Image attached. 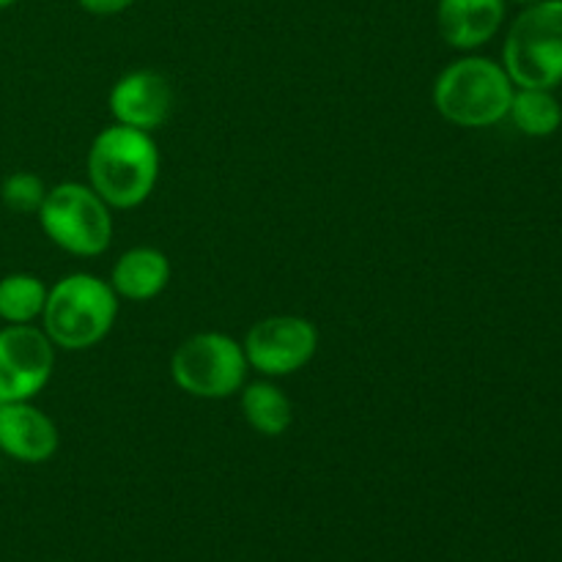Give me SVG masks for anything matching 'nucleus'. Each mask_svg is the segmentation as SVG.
Returning <instances> with one entry per match:
<instances>
[{
  "mask_svg": "<svg viewBox=\"0 0 562 562\" xmlns=\"http://www.w3.org/2000/svg\"><path fill=\"white\" fill-rule=\"evenodd\" d=\"M514 91L503 64L483 55H464L439 71L434 82V104L450 124L481 130L508 119Z\"/></svg>",
  "mask_w": 562,
  "mask_h": 562,
  "instance_id": "f03ea898",
  "label": "nucleus"
},
{
  "mask_svg": "<svg viewBox=\"0 0 562 562\" xmlns=\"http://www.w3.org/2000/svg\"><path fill=\"white\" fill-rule=\"evenodd\" d=\"M47 285L31 272H11L0 278V322L33 324L47 305Z\"/></svg>",
  "mask_w": 562,
  "mask_h": 562,
  "instance_id": "2eb2a0df",
  "label": "nucleus"
},
{
  "mask_svg": "<svg viewBox=\"0 0 562 562\" xmlns=\"http://www.w3.org/2000/svg\"><path fill=\"white\" fill-rule=\"evenodd\" d=\"M505 9V0H439L437 31L448 47L470 53L497 36Z\"/></svg>",
  "mask_w": 562,
  "mask_h": 562,
  "instance_id": "9b49d317",
  "label": "nucleus"
},
{
  "mask_svg": "<svg viewBox=\"0 0 562 562\" xmlns=\"http://www.w3.org/2000/svg\"><path fill=\"white\" fill-rule=\"evenodd\" d=\"M241 349L247 366L267 379H283L302 371L316 357L318 329L302 316H269L247 329Z\"/></svg>",
  "mask_w": 562,
  "mask_h": 562,
  "instance_id": "0eeeda50",
  "label": "nucleus"
},
{
  "mask_svg": "<svg viewBox=\"0 0 562 562\" xmlns=\"http://www.w3.org/2000/svg\"><path fill=\"white\" fill-rule=\"evenodd\" d=\"M119 316L113 285L88 272L60 278L47 291L42 324L55 349L82 351L104 340Z\"/></svg>",
  "mask_w": 562,
  "mask_h": 562,
  "instance_id": "7ed1b4c3",
  "label": "nucleus"
},
{
  "mask_svg": "<svg viewBox=\"0 0 562 562\" xmlns=\"http://www.w3.org/2000/svg\"><path fill=\"white\" fill-rule=\"evenodd\" d=\"M77 5L93 16H115L121 11L132 9L135 0H77Z\"/></svg>",
  "mask_w": 562,
  "mask_h": 562,
  "instance_id": "f3484780",
  "label": "nucleus"
},
{
  "mask_svg": "<svg viewBox=\"0 0 562 562\" xmlns=\"http://www.w3.org/2000/svg\"><path fill=\"white\" fill-rule=\"evenodd\" d=\"M159 179V148L151 132L104 126L88 148V187L110 209H137Z\"/></svg>",
  "mask_w": 562,
  "mask_h": 562,
  "instance_id": "f257e3e1",
  "label": "nucleus"
},
{
  "mask_svg": "<svg viewBox=\"0 0 562 562\" xmlns=\"http://www.w3.org/2000/svg\"><path fill=\"white\" fill-rule=\"evenodd\" d=\"M516 130L530 137H549L560 130L562 108L549 88H519L508 110Z\"/></svg>",
  "mask_w": 562,
  "mask_h": 562,
  "instance_id": "4468645a",
  "label": "nucleus"
},
{
  "mask_svg": "<svg viewBox=\"0 0 562 562\" xmlns=\"http://www.w3.org/2000/svg\"><path fill=\"white\" fill-rule=\"evenodd\" d=\"M36 217L47 239L71 256H102L113 239L110 206L80 181H64L47 190Z\"/></svg>",
  "mask_w": 562,
  "mask_h": 562,
  "instance_id": "39448f33",
  "label": "nucleus"
},
{
  "mask_svg": "<svg viewBox=\"0 0 562 562\" xmlns=\"http://www.w3.org/2000/svg\"><path fill=\"white\" fill-rule=\"evenodd\" d=\"M505 3H519V5H532V3H538V0H505Z\"/></svg>",
  "mask_w": 562,
  "mask_h": 562,
  "instance_id": "a211bd4d",
  "label": "nucleus"
},
{
  "mask_svg": "<svg viewBox=\"0 0 562 562\" xmlns=\"http://www.w3.org/2000/svg\"><path fill=\"white\" fill-rule=\"evenodd\" d=\"M55 346L33 324L0 329V401H33L53 379Z\"/></svg>",
  "mask_w": 562,
  "mask_h": 562,
  "instance_id": "6e6552de",
  "label": "nucleus"
},
{
  "mask_svg": "<svg viewBox=\"0 0 562 562\" xmlns=\"http://www.w3.org/2000/svg\"><path fill=\"white\" fill-rule=\"evenodd\" d=\"M44 198H47V187L31 170L9 173L3 179V184H0V201L14 214H38Z\"/></svg>",
  "mask_w": 562,
  "mask_h": 562,
  "instance_id": "dca6fc26",
  "label": "nucleus"
},
{
  "mask_svg": "<svg viewBox=\"0 0 562 562\" xmlns=\"http://www.w3.org/2000/svg\"><path fill=\"white\" fill-rule=\"evenodd\" d=\"M55 423L31 401H0V450L22 464H44L58 453Z\"/></svg>",
  "mask_w": 562,
  "mask_h": 562,
  "instance_id": "9d476101",
  "label": "nucleus"
},
{
  "mask_svg": "<svg viewBox=\"0 0 562 562\" xmlns=\"http://www.w3.org/2000/svg\"><path fill=\"white\" fill-rule=\"evenodd\" d=\"M245 349L225 333H198L170 357V376L192 398L223 401L245 387Z\"/></svg>",
  "mask_w": 562,
  "mask_h": 562,
  "instance_id": "423d86ee",
  "label": "nucleus"
},
{
  "mask_svg": "<svg viewBox=\"0 0 562 562\" xmlns=\"http://www.w3.org/2000/svg\"><path fill=\"white\" fill-rule=\"evenodd\" d=\"M170 283V261L157 247H132L110 272V285H113L119 300L148 302L162 294Z\"/></svg>",
  "mask_w": 562,
  "mask_h": 562,
  "instance_id": "f8f14e48",
  "label": "nucleus"
},
{
  "mask_svg": "<svg viewBox=\"0 0 562 562\" xmlns=\"http://www.w3.org/2000/svg\"><path fill=\"white\" fill-rule=\"evenodd\" d=\"M14 3H16V0H0V11L9 9V5H14Z\"/></svg>",
  "mask_w": 562,
  "mask_h": 562,
  "instance_id": "6ab92c4d",
  "label": "nucleus"
},
{
  "mask_svg": "<svg viewBox=\"0 0 562 562\" xmlns=\"http://www.w3.org/2000/svg\"><path fill=\"white\" fill-rule=\"evenodd\" d=\"M241 415L261 437H283L294 423V404L272 382H252L241 387Z\"/></svg>",
  "mask_w": 562,
  "mask_h": 562,
  "instance_id": "ddd939ff",
  "label": "nucleus"
},
{
  "mask_svg": "<svg viewBox=\"0 0 562 562\" xmlns=\"http://www.w3.org/2000/svg\"><path fill=\"white\" fill-rule=\"evenodd\" d=\"M108 104L115 124L154 132L173 113V88L168 77L159 71L137 69L115 80Z\"/></svg>",
  "mask_w": 562,
  "mask_h": 562,
  "instance_id": "1a4fd4ad",
  "label": "nucleus"
},
{
  "mask_svg": "<svg viewBox=\"0 0 562 562\" xmlns=\"http://www.w3.org/2000/svg\"><path fill=\"white\" fill-rule=\"evenodd\" d=\"M503 66L519 88H558L562 82V0L525 5L510 22Z\"/></svg>",
  "mask_w": 562,
  "mask_h": 562,
  "instance_id": "20e7f679",
  "label": "nucleus"
}]
</instances>
